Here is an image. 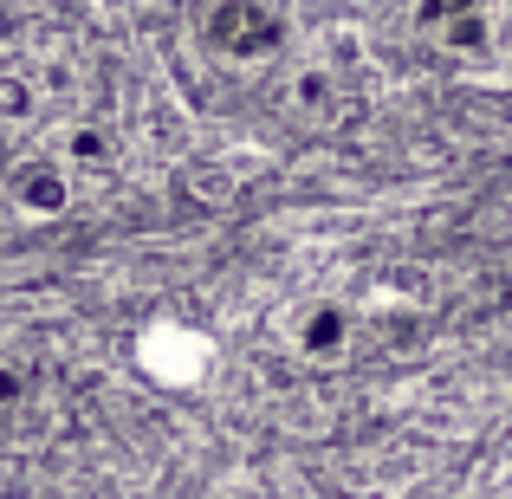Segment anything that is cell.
I'll use <instances>...</instances> for the list:
<instances>
[{
	"instance_id": "obj_2",
	"label": "cell",
	"mask_w": 512,
	"mask_h": 499,
	"mask_svg": "<svg viewBox=\"0 0 512 499\" xmlns=\"http://www.w3.org/2000/svg\"><path fill=\"white\" fill-rule=\"evenodd\" d=\"M13 188H20V208H39V214H46V208H65V175L52 169V163L20 169V182H13Z\"/></svg>"
},
{
	"instance_id": "obj_1",
	"label": "cell",
	"mask_w": 512,
	"mask_h": 499,
	"mask_svg": "<svg viewBox=\"0 0 512 499\" xmlns=\"http://www.w3.org/2000/svg\"><path fill=\"white\" fill-rule=\"evenodd\" d=\"M208 46L227 52V59L253 65V59H273L286 46V13L273 0H214L208 7Z\"/></svg>"
}]
</instances>
